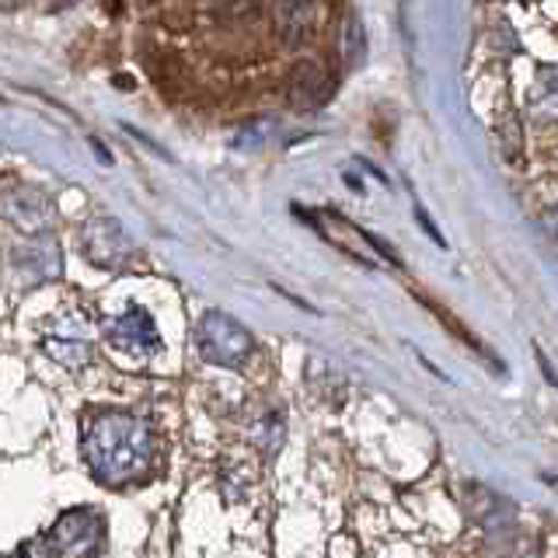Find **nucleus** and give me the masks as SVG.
<instances>
[{"mask_svg":"<svg viewBox=\"0 0 558 558\" xmlns=\"http://www.w3.org/2000/svg\"><path fill=\"white\" fill-rule=\"evenodd\" d=\"M84 458L105 485H126L154 458L150 426L140 415L105 409L84 423Z\"/></svg>","mask_w":558,"mask_h":558,"instance_id":"obj_1","label":"nucleus"},{"mask_svg":"<svg viewBox=\"0 0 558 558\" xmlns=\"http://www.w3.org/2000/svg\"><path fill=\"white\" fill-rule=\"evenodd\" d=\"M196 349L206 363L214 366H241L252 356V336L248 328L238 325L231 314L209 311L196 328Z\"/></svg>","mask_w":558,"mask_h":558,"instance_id":"obj_2","label":"nucleus"},{"mask_svg":"<svg viewBox=\"0 0 558 558\" xmlns=\"http://www.w3.org/2000/svg\"><path fill=\"white\" fill-rule=\"evenodd\" d=\"M49 548L57 558H95L101 548V517L95 510H66L49 531Z\"/></svg>","mask_w":558,"mask_h":558,"instance_id":"obj_3","label":"nucleus"},{"mask_svg":"<svg viewBox=\"0 0 558 558\" xmlns=\"http://www.w3.org/2000/svg\"><path fill=\"white\" fill-rule=\"evenodd\" d=\"M105 339H109V345L126 360H147L157 349V328L144 307H130V311H122L116 322H109Z\"/></svg>","mask_w":558,"mask_h":558,"instance_id":"obj_4","label":"nucleus"},{"mask_svg":"<svg viewBox=\"0 0 558 558\" xmlns=\"http://www.w3.org/2000/svg\"><path fill=\"white\" fill-rule=\"evenodd\" d=\"M46 353L70 366V371H77V366L87 363L92 356V331L87 325L77 318V314H63V318L46 331Z\"/></svg>","mask_w":558,"mask_h":558,"instance_id":"obj_5","label":"nucleus"},{"mask_svg":"<svg viewBox=\"0 0 558 558\" xmlns=\"http://www.w3.org/2000/svg\"><path fill=\"white\" fill-rule=\"evenodd\" d=\"M0 209H4V217L22 227V231H32V234H43L52 227V220H57V206L49 203L46 192L39 189H14L4 196V203H0Z\"/></svg>","mask_w":558,"mask_h":558,"instance_id":"obj_6","label":"nucleus"},{"mask_svg":"<svg viewBox=\"0 0 558 558\" xmlns=\"http://www.w3.org/2000/svg\"><path fill=\"white\" fill-rule=\"evenodd\" d=\"M84 255H92L98 266H116L130 255V241L112 220H95L84 227Z\"/></svg>","mask_w":558,"mask_h":558,"instance_id":"obj_7","label":"nucleus"},{"mask_svg":"<svg viewBox=\"0 0 558 558\" xmlns=\"http://www.w3.org/2000/svg\"><path fill=\"white\" fill-rule=\"evenodd\" d=\"M14 269L22 272L28 283H49V279L60 276L63 258L52 244H28V248L14 255Z\"/></svg>","mask_w":558,"mask_h":558,"instance_id":"obj_8","label":"nucleus"},{"mask_svg":"<svg viewBox=\"0 0 558 558\" xmlns=\"http://www.w3.org/2000/svg\"><path fill=\"white\" fill-rule=\"evenodd\" d=\"M356 35H360V25L353 22V25H349V39H356ZM349 60H360V49L356 46H349Z\"/></svg>","mask_w":558,"mask_h":558,"instance_id":"obj_9","label":"nucleus"}]
</instances>
